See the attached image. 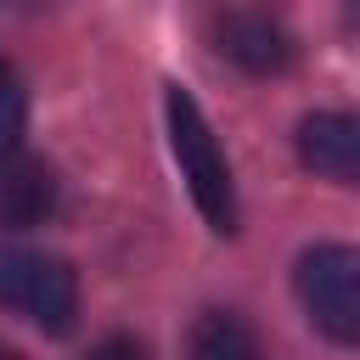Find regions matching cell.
<instances>
[{"label": "cell", "instance_id": "cell-1", "mask_svg": "<svg viewBox=\"0 0 360 360\" xmlns=\"http://www.w3.org/2000/svg\"><path fill=\"white\" fill-rule=\"evenodd\" d=\"M163 124H169V152L180 163V180L197 202V214L208 219L214 236H236V186H231V163L202 118V107L191 101V90L169 84L163 90Z\"/></svg>", "mask_w": 360, "mask_h": 360}, {"label": "cell", "instance_id": "cell-10", "mask_svg": "<svg viewBox=\"0 0 360 360\" xmlns=\"http://www.w3.org/2000/svg\"><path fill=\"white\" fill-rule=\"evenodd\" d=\"M0 360H22V354H17V349H0Z\"/></svg>", "mask_w": 360, "mask_h": 360}, {"label": "cell", "instance_id": "cell-6", "mask_svg": "<svg viewBox=\"0 0 360 360\" xmlns=\"http://www.w3.org/2000/svg\"><path fill=\"white\" fill-rule=\"evenodd\" d=\"M56 208V180L34 158H6L0 163V231H28Z\"/></svg>", "mask_w": 360, "mask_h": 360}, {"label": "cell", "instance_id": "cell-3", "mask_svg": "<svg viewBox=\"0 0 360 360\" xmlns=\"http://www.w3.org/2000/svg\"><path fill=\"white\" fill-rule=\"evenodd\" d=\"M0 309L22 315L39 332H68L79 315V281L68 259L39 248H0Z\"/></svg>", "mask_w": 360, "mask_h": 360}, {"label": "cell", "instance_id": "cell-7", "mask_svg": "<svg viewBox=\"0 0 360 360\" xmlns=\"http://www.w3.org/2000/svg\"><path fill=\"white\" fill-rule=\"evenodd\" d=\"M186 354H191V360H264L253 326H248L236 309H202L197 326H191Z\"/></svg>", "mask_w": 360, "mask_h": 360}, {"label": "cell", "instance_id": "cell-9", "mask_svg": "<svg viewBox=\"0 0 360 360\" xmlns=\"http://www.w3.org/2000/svg\"><path fill=\"white\" fill-rule=\"evenodd\" d=\"M84 360H146V349H141L135 338H107V343H96Z\"/></svg>", "mask_w": 360, "mask_h": 360}, {"label": "cell", "instance_id": "cell-5", "mask_svg": "<svg viewBox=\"0 0 360 360\" xmlns=\"http://www.w3.org/2000/svg\"><path fill=\"white\" fill-rule=\"evenodd\" d=\"M219 51L236 68H248V73H281L298 56L292 34L276 17H264V11H225L219 17Z\"/></svg>", "mask_w": 360, "mask_h": 360}, {"label": "cell", "instance_id": "cell-8", "mask_svg": "<svg viewBox=\"0 0 360 360\" xmlns=\"http://www.w3.org/2000/svg\"><path fill=\"white\" fill-rule=\"evenodd\" d=\"M22 118H28V96H22V79H17V68H11V62H0V163L17 152Z\"/></svg>", "mask_w": 360, "mask_h": 360}, {"label": "cell", "instance_id": "cell-4", "mask_svg": "<svg viewBox=\"0 0 360 360\" xmlns=\"http://www.w3.org/2000/svg\"><path fill=\"white\" fill-rule=\"evenodd\" d=\"M298 163L321 180L360 186V112H309L298 124Z\"/></svg>", "mask_w": 360, "mask_h": 360}, {"label": "cell", "instance_id": "cell-2", "mask_svg": "<svg viewBox=\"0 0 360 360\" xmlns=\"http://www.w3.org/2000/svg\"><path fill=\"white\" fill-rule=\"evenodd\" d=\"M292 287H298V304L321 338L360 349V248L321 242V248L298 253Z\"/></svg>", "mask_w": 360, "mask_h": 360}]
</instances>
